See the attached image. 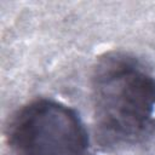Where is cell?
I'll return each mask as SVG.
<instances>
[{
  "mask_svg": "<svg viewBox=\"0 0 155 155\" xmlns=\"http://www.w3.org/2000/svg\"><path fill=\"white\" fill-rule=\"evenodd\" d=\"M91 99L101 150L140 144L155 133V76L134 56H99L91 74Z\"/></svg>",
  "mask_w": 155,
  "mask_h": 155,
  "instance_id": "1",
  "label": "cell"
},
{
  "mask_svg": "<svg viewBox=\"0 0 155 155\" xmlns=\"http://www.w3.org/2000/svg\"><path fill=\"white\" fill-rule=\"evenodd\" d=\"M5 137L13 155H94L79 113L52 98H35L18 108Z\"/></svg>",
  "mask_w": 155,
  "mask_h": 155,
  "instance_id": "2",
  "label": "cell"
}]
</instances>
